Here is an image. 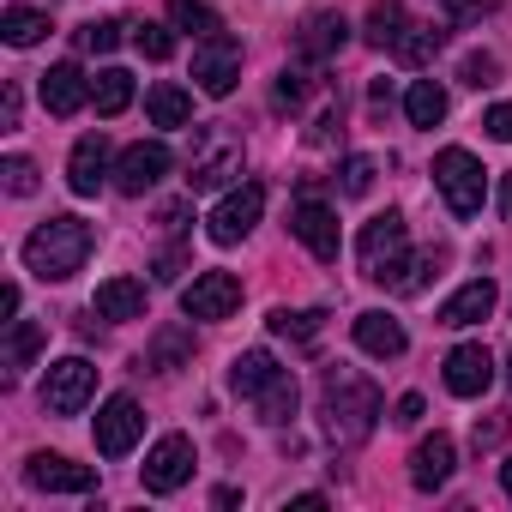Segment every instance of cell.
I'll list each match as a JSON object with an SVG mask.
<instances>
[{"instance_id": "cell-48", "label": "cell", "mask_w": 512, "mask_h": 512, "mask_svg": "<svg viewBox=\"0 0 512 512\" xmlns=\"http://www.w3.org/2000/svg\"><path fill=\"white\" fill-rule=\"evenodd\" d=\"M506 386H512V356H506Z\"/></svg>"}, {"instance_id": "cell-14", "label": "cell", "mask_w": 512, "mask_h": 512, "mask_svg": "<svg viewBox=\"0 0 512 512\" xmlns=\"http://www.w3.org/2000/svg\"><path fill=\"white\" fill-rule=\"evenodd\" d=\"M25 476H31V488H49V494H91L97 488V470L91 464H73L61 452H37L25 464Z\"/></svg>"}, {"instance_id": "cell-39", "label": "cell", "mask_w": 512, "mask_h": 512, "mask_svg": "<svg viewBox=\"0 0 512 512\" xmlns=\"http://www.w3.org/2000/svg\"><path fill=\"white\" fill-rule=\"evenodd\" d=\"M458 73H464V85H476V91H482V85H494V79H500V61H494V55H464V67H458Z\"/></svg>"}, {"instance_id": "cell-43", "label": "cell", "mask_w": 512, "mask_h": 512, "mask_svg": "<svg viewBox=\"0 0 512 512\" xmlns=\"http://www.w3.org/2000/svg\"><path fill=\"white\" fill-rule=\"evenodd\" d=\"M440 13H446V19H476L482 0H440Z\"/></svg>"}, {"instance_id": "cell-17", "label": "cell", "mask_w": 512, "mask_h": 512, "mask_svg": "<svg viewBox=\"0 0 512 512\" xmlns=\"http://www.w3.org/2000/svg\"><path fill=\"white\" fill-rule=\"evenodd\" d=\"M85 103H91V79H85L73 61H61V67L43 73V109H49V115H79Z\"/></svg>"}, {"instance_id": "cell-13", "label": "cell", "mask_w": 512, "mask_h": 512, "mask_svg": "<svg viewBox=\"0 0 512 512\" xmlns=\"http://www.w3.org/2000/svg\"><path fill=\"white\" fill-rule=\"evenodd\" d=\"M163 175H169V145H157V139H151V145H127V151H121V163H115V187H121V193H133V199H139V193H151Z\"/></svg>"}, {"instance_id": "cell-34", "label": "cell", "mask_w": 512, "mask_h": 512, "mask_svg": "<svg viewBox=\"0 0 512 512\" xmlns=\"http://www.w3.org/2000/svg\"><path fill=\"white\" fill-rule=\"evenodd\" d=\"M0 175H7V193H19V199L37 193V163L31 157H7V163H0Z\"/></svg>"}, {"instance_id": "cell-2", "label": "cell", "mask_w": 512, "mask_h": 512, "mask_svg": "<svg viewBox=\"0 0 512 512\" xmlns=\"http://www.w3.org/2000/svg\"><path fill=\"white\" fill-rule=\"evenodd\" d=\"M229 386H235V398H247L253 410H260V422H272V428L296 416V374L278 368L266 350H241L229 362Z\"/></svg>"}, {"instance_id": "cell-4", "label": "cell", "mask_w": 512, "mask_h": 512, "mask_svg": "<svg viewBox=\"0 0 512 512\" xmlns=\"http://www.w3.org/2000/svg\"><path fill=\"white\" fill-rule=\"evenodd\" d=\"M404 253H410V229H404V217H374L368 229H362V241H356V260H362V278H374V284H398L410 266H404Z\"/></svg>"}, {"instance_id": "cell-8", "label": "cell", "mask_w": 512, "mask_h": 512, "mask_svg": "<svg viewBox=\"0 0 512 512\" xmlns=\"http://www.w3.org/2000/svg\"><path fill=\"white\" fill-rule=\"evenodd\" d=\"M260 211H266V187H235L229 199H217V211H211V223H205V235L217 241V247H235L241 235H253V223H260Z\"/></svg>"}, {"instance_id": "cell-33", "label": "cell", "mask_w": 512, "mask_h": 512, "mask_svg": "<svg viewBox=\"0 0 512 512\" xmlns=\"http://www.w3.org/2000/svg\"><path fill=\"white\" fill-rule=\"evenodd\" d=\"M133 43H139L145 61H169V55H175V37H169L163 25H133Z\"/></svg>"}, {"instance_id": "cell-11", "label": "cell", "mask_w": 512, "mask_h": 512, "mask_svg": "<svg viewBox=\"0 0 512 512\" xmlns=\"http://www.w3.org/2000/svg\"><path fill=\"white\" fill-rule=\"evenodd\" d=\"M139 434H145V416H139L133 398H109V404L97 410V452H103V458H127V452L139 446Z\"/></svg>"}, {"instance_id": "cell-3", "label": "cell", "mask_w": 512, "mask_h": 512, "mask_svg": "<svg viewBox=\"0 0 512 512\" xmlns=\"http://www.w3.org/2000/svg\"><path fill=\"white\" fill-rule=\"evenodd\" d=\"M85 260H91V223H79V217H49V223L25 241V266H31L43 284H67Z\"/></svg>"}, {"instance_id": "cell-19", "label": "cell", "mask_w": 512, "mask_h": 512, "mask_svg": "<svg viewBox=\"0 0 512 512\" xmlns=\"http://www.w3.org/2000/svg\"><path fill=\"white\" fill-rule=\"evenodd\" d=\"M350 43V25L338 19V13H314L302 31H296V55L302 61H326V55H338Z\"/></svg>"}, {"instance_id": "cell-18", "label": "cell", "mask_w": 512, "mask_h": 512, "mask_svg": "<svg viewBox=\"0 0 512 512\" xmlns=\"http://www.w3.org/2000/svg\"><path fill=\"white\" fill-rule=\"evenodd\" d=\"M452 440L446 434H428L416 452H410V482L422 488V494H434V488H446V476H452Z\"/></svg>"}, {"instance_id": "cell-28", "label": "cell", "mask_w": 512, "mask_h": 512, "mask_svg": "<svg viewBox=\"0 0 512 512\" xmlns=\"http://www.w3.org/2000/svg\"><path fill=\"white\" fill-rule=\"evenodd\" d=\"M404 31H410L404 0H374V13H368V43H374V49H398Z\"/></svg>"}, {"instance_id": "cell-22", "label": "cell", "mask_w": 512, "mask_h": 512, "mask_svg": "<svg viewBox=\"0 0 512 512\" xmlns=\"http://www.w3.org/2000/svg\"><path fill=\"white\" fill-rule=\"evenodd\" d=\"M494 314V284L488 278H470L446 308H440V326H476V320H488Z\"/></svg>"}, {"instance_id": "cell-15", "label": "cell", "mask_w": 512, "mask_h": 512, "mask_svg": "<svg viewBox=\"0 0 512 512\" xmlns=\"http://www.w3.org/2000/svg\"><path fill=\"white\" fill-rule=\"evenodd\" d=\"M488 380H494V356H488L482 344H458V350L446 356V392H452V398H482Z\"/></svg>"}, {"instance_id": "cell-46", "label": "cell", "mask_w": 512, "mask_h": 512, "mask_svg": "<svg viewBox=\"0 0 512 512\" xmlns=\"http://www.w3.org/2000/svg\"><path fill=\"white\" fill-rule=\"evenodd\" d=\"M500 217H506V223H512V175H506V181H500Z\"/></svg>"}, {"instance_id": "cell-20", "label": "cell", "mask_w": 512, "mask_h": 512, "mask_svg": "<svg viewBox=\"0 0 512 512\" xmlns=\"http://www.w3.org/2000/svg\"><path fill=\"white\" fill-rule=\"evenodd\" d=\"M356 344H362L368 356L392 362V356H404V344H410V338H404V326H398L392 314H380V308H374V314H356Z\"/></svg>"}, {"instance_id": "cell-16", "label": "cell", "mask_w": 512, "mask_h": 512, "mask_svg": "<svg viewBox=\"0 0 512 512\" xmlns=\"http://www.w3.org/2000/svg\"><path fill=\"white\" fill-rule=\"evenodd\" d=\"M103 181H109V139H103V133H85V139L73 145V157H67V187H73L79 199H91Z\"/></svg>"}, {"instance_id": "cell-21", "label": "cell", "mask_w": 512, "mask_h": 512, "mask_svg": "<svg viewBox=\"0 0 512 512\" xmlns=\"http://www.w3.org/2000/svg\"><path fill=\"white\" fill-rule=\"evenodd\" d=\"M103 320H139L145 314V284L139 278H109L97 284V302H91Z\"/></svg>"}, {"instance_id": "cell-38", "label": "cell", "mask_w": 512, "mask_h": 512, "mask_svg": "<svg viewBox=\"0 0 512 512\" xmlns=\"http://www.w3.org/2000/svg\"><path fill=\"white\" fill-rule=\"evenodd\" d=\"M302 103H308V73L284 67L278 73V109H302Z\"/></svg>"}, {"instance_id": "cell-1", "label": "cell", "mask_w": 512, "mask_h": 512, "mask_svg": "<svg viewBox=\"0 0 512 512\" xmlns=\"http://www.w3.org/2000/svg\"><path fill=\"white\" fill-rule=\"evenodd\" d=\"M320 416H326V434L338 446H362L380 422V386L356 368H326V386H320Z\"/></svg>"}, {"instance_id": "cell-10", "label": "cell", "mask_w": 512, "mask_h": 512, "mask_svg": "<svg viewBox=\"0 0 512 512\" xmlns=\"http://www.w3.org/2000/svg\"><path fill=\"white\" fill-rule=\"evenodd\" d=\"M187 476H193V440H187V434H163V440L145 452V488H151V494H175Z\"/></svg>"}, {"instance_id": "cell-7", "label": "cell", "mask_w": 512, "mask_h": 512, "mask_svg": "<svg viewBox=\"0 0 512 512\" xmlns=\"http://www.w3.org/2000/svg\"><path fill=\"white\" fill-rule=\"evenodd\" d=\"M193 79H199V91H205V97H229V91H235V79H241V43H235L229 31L205 37V43L193 49Z\"/></svg>"}, {"instance_id": "cell-12", "label": "cell", "mask_w": 512, "mask_h": 512, "mask_svg": "<svg viewBox=\"0 0 512 512\" xmlns=\"http://www.w3.org/2000/svg\"><path fill=\"white\" fill-rule=\"evenodd\" d=\"M290 235L314 253V260H338V211L320 205V199H302L290 211Z\"/></svg>"}, {"instance_id": "cell-23", "label": "cell", "mask_w": 512, "mask_h": 512, "mask_svg": "<svg viewBox=\"0 0 512 512\" xmlns=\"http://www.w3.org/2000/svg\"><path fill=\"white\" fill-rule=\"evenodd\" d=\"M235 175H241V145H217L211 157H193L187 187H193V193H217V187L235 181Z\"/></svg>"}, {"instance_id": "cell-29", "label": "cell", "mask_w": 512, "mask_h": 512, "mask_svg": "<svg viewBox=\"0 0 512 512\" xmlns=\"http://www.w3.org/2000/svg\"><path fill=\"white\" fill-rule=\"evenodd\" d=\"M169 19H175V31H187V37H199V43L223 31V19L205 7V0H169Z\"/></svg>"}, {"instance_id": "cell-24", "label": "cell", "mask_w": 512, "mask_h": 512, "mask_svg": "<svg viewBox=\"0 0 512 512\" xmlns=\"http://www.w3.org/2000/svg\"><path fill=\"white\" fill-rule=\"evenodd\" d=\"M145 115H151V127H187V121H193V97H187L181 85H151Z\"/></svg>"}, {"instance_id": "cell-30", "label": "cell", "mask_w": 512, "mask_h": 512, "mask_svg": "<svg viewBox=\"0 0 512 512\" xmlns=\"http://www.w3.org/2000/svg\"><path fill=\"white\" fill-rule=\"evenodd\" d=\"M440 43H446V31H434V25H410V31L398 37V49H392V55H398L404 67H422V61H434V55H440Z\"/></svg>"}, {"instance_id": "cell-31", "label": "cell", "mask_w": 512, "mask_h": 512, "mask_svg": "<svg viewBox=\"0 0 512 512\" xmlns=\"http://www.w3.org/2000/svg\"><path fill=\"white\" fill-rule=\"evenodd\" d=\"M278 338H296V344H314L320 338V326H326V314L320 308H302V314H290V308H272V320H266Z\"/></svg>"}, {"instance_id": "cell-26", "label": "cell", "mask_w": 512, "mask_h": 512, "mask_svg": "<svg viewBox=\"0 0 512 512\" xmlns=\"http://www.w3.org/2000/svg\"><path fill=\"white\" fill-rule=\"evenodd\" d=\"M0 37H7L13 49H31V43L49 37V13H37V7H7V13H0Z\"/></svg>"}, {"instance_id": "cell-41", "label": "cell", "mask_w": 512, "mask_h": 512, "mask_svg": "<svg viewBox=\"0 0 512 512\" xmlns=\"http://www.w3.org/2000/svg\"><path fill=\"white\" fill-rule=\"evenodd\" d=\"M482 127H488V139H500V145H512V103H494V109L482 115Z\"/></svg>"}, {"instance_id": "cell-37", "label": "cell", "mask_w": 512, "mask_h": 512, "mask_svg": "<svg viewBox=\"0 0 512 512\" xmlns=\"http://www.w3.org/2000/svg\"><path fill=\"white\" fill-rule=\"evenodd\" d=\"M506 434H512V416H476V428H470L476 452H494V446H500Z\"/></svg>"}, {"instance_id": "cell-45", "label": "cell", "mask_w": 512, "mask_h": 512, "mask_svg": "<svg viewBox=\"0 0 512 512\" xmlns=\"http://www.w3.org/2000/svg\"><path fill=\"white\" fill-rule=\"evenodd\" d=\"M320 506H326V494H296L290 500V512H320Z\"/></svg>"}, {"instance_id": "cell-5", "label": "cell", "mask_w": 512, "mask_h": 512, "mask_svg": "<svg viewBox=\"0 0 512 512\" xmlns=\"http://www.w3.org/2000/svg\"><path fill=\"white\" fill-rule=\"evenodd\" d=\"M434 187L446 193L452 217H476V211H482V193H488V181H482V163H476L464 145H446V151L434 157Z\"/></svg>"}, {"instance_id": "cell-36", "label": "cell", "mask_w": 512, "mask_h": 512, "mask_svg": "<svg viewBox=\"0 0 512 512\" xmlns=\"http://www.w3.org/2000/svg\"><path fill=\"white\" fill-rule=\"evenodd\" d=\"M338 187H344L350 199H362V193L374 187V157H350V163H344V175H338Z\"/></svg>"}, {"instance_id": "cell-47", "label": "cell", "mask_w": 512, "mask_h": 512, "mask_svg": "<svg viewBox=\"0 0 512 512\" xmlns=\"http://www.w3.org/2000/svg\"><path fill=\"white\" fill-rule=\"evenodd\" d=\"M500 482H506V500H512V458L500 464Z\"/></svg>"}, {"instance_id": "cell-44", "label": "cell", "mask_w": 512, "mask_h": 512, "mask_svg": "<svg viewBox=\"0 0 512 512\" xmlns=\"http://www.w3.org/2000/svg\"><path fill=\"white\" fill-rule=\"evenodd\" d=\"M392 422H422V398H416V392H404V398H398V416H392Z\"/></svg>"}, {"instance_id": "cell-27", "label": "cell", "mask_w": 512, "mask_h": 512, "mask_svg": "<svg viewBox=\"0 0 512 512\" xmlns=\"http://www.w3.org/2000/svg\"><path fill=\"white\" fill-rule=\"evenodd\" d=\"M91 103H97V115H121V109L133 103V73L103 67V73L91 79Z\"/></svg>"}, {"instance_id": "cell-32", "label": "cell", "mask_w": 512, "mask_h": 512, "mask_svg": "<svg viewBox=\"0 0 512 512\" xmlns=\"http://www.w3.org/2000/svg\"><path fill=\"white\" fill-rule=\"evenodd\" d=\"M37 350H43V326L13 320V332H7V368H13V374H19V368H31V362H37Z\"/></svg>"}, {"instance_id": "cell-9", "label": "cell", "mask_w": 512, "mask_h": 512, "mask_svg": "<svg viewBox=\"0 0 512 512\" xmlns=\"http://www.w3.org/2000/svg\"><path fill=\"white\" fill-rule=\"evenodd\" d=\"M181 308H187V320H229L241 308V284L229 272H199L181 290Z\"/></svg>"}, {"instance_id": "cell-25", "label": "cell", "mask_w": 512, "mask_h": 512, "mask_svg": "<svg viewBox=\"0 0 512 512\" xmlns=\"http://www.w3.org/2000/svg\"><path fill=\"white\" fill-rule=\"evenodd\" d=\"M404 115H410V127H440L446 121V91L434 79H416L404 91Z\"/></svg>"}, {"instance_id": "cell-35", "label": "cell", "mask_w": 512, "mask_h": 512, "mask_svg": "<svg viewBox=\"0 0 512 512\" xmlns=\"http://www.w3.org/2000/svg\"><path fill=\"white\" fill-rule=\"evenodd\" d=\"M121 31H127V25H115V19H97V25H85V31H79V49H91V55H109V49L121 43Z\"/></svg>"}, {"instance_id": "cell-6", "label": "cell", "mask_w": 512, "mask_h": 512, "mask_svg": "<svg viewBox=\"0 0 512 512\" xmlns=\"http://www.w3.org/2000/svg\"><path fill=\"white\" fill-rule=\"evenodd\" d=\"M91 392H97V368H91L85 356H67V362H55L49 380H43V410H49V416H79V410L91 404Z\"/></svg>"}, {"instance_id": "cell-42", "label": "cell", "mask_w": 512, "mask_h": 512, "mask_svg": "<svg viewBox=\"0 0 512 512\" xmlns=\"http://www.w3.org/2000/svg\"><path fill=\"white\" fill-rule=\"evenodd\" d=\"M0 127H19V85L0 91Z\"/></svg>"}, {"instance_id": "cell-40", "label": "cell", "mask_w": 512, "mask_h": 512, "mask_svg": "<svg viewBox=\"0 0 512 512\" xmlns=\"http://www.w3.org/2000/svg\"><path fill=\"white\" fill-rule=\"evenodd\" d=\"M181 350H187V338H181V332H163V338H157V350H151V356H157V374H175Z\"/></svg>"}]
</instances>
